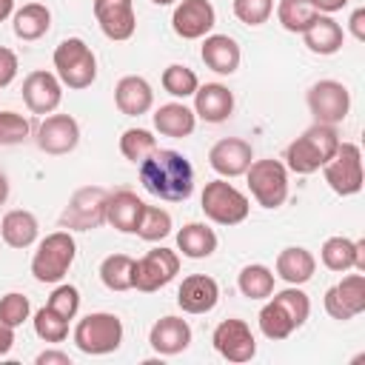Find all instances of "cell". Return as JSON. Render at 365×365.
Returning <instances> with one entry per match:
<instances>
[{"label": "cell", "mask_w": 365, "mask_h": 365, "mask_svg": "<svg viewBox=\"0 0 365 365\" xmlns=\"http://www.w3.org/2000/svg\"><path fill=\"white\" fill-rule=\"evenodd\" d=\"M220 299V285L208 274H191L177 291V305L185 314H208Z\"/></svg>", "instance_id": "d6986e66"}, {"label": "cell", "mask_w": 365, "mask_h": 365, "mask_svg": "<svg viewBox=\"0 0 365 365\" xmlns=\"http://www.w3.org/2000/svg\"><path fill=\"white\" fill-rule=\"evenodd\" d=\"M251 160H254L251 143H245L240 137H225V140L214 143L211 151H208V165L220 177H240V174H245Z\"/></svg>", "instance_id": "ac0fdd59"}, {"label": "cell", "mask_w": 365, "mask_h": 365, "mask_svg": "<svg viewBox=\"0 0 365 365\" xmlns=\"http://www.w3.org/2000/svg\"><path fill=\"white\" fill-rule=\"evenodd\" d=\"M20 91H23V103L29 106L31 114H51L60 106V100H63V83H60V77L51 74V71H43V68L31 71L23 80V88Z\"/></svg>", "instance_id": "2e32d148"}, {"label": "cell", "mask_w": 365, "mask_h": 365, "mask_svg": "<svg viewBox=\"0 0 365 365\" xmlns=\"http://www.w3.org/2000/svg\"><path fill=\"white\" fill-rule=\"evenodd\" d=\"M180 271V257L171 248H154L145 257L134 259V288L143 294L160 291L168 285Z\"/></svg>", "instance_id": "8fae6325"}, {"label": "cell", "mask_w": 365, "mask_h": 365, "mask_svg": "<svg viewBox=\"0 0 365 365\" xmlns=\"http://www.w3.org/2000/svg\"><path fill=\"white\" fill-rule=\"evenodd\" d=\"M31 314V305H29V297L17 294V291H9L6 297H0V322L9 325V328H17L29 319Z\"/></svg>", "instance_id": "60d3db41"}, {"label": "cell", "mask_w": 365, "mask_h": 365, "mask_svg": "<svg viewBox=\"0 0 365 365\" xmlns=\"http://www.w3.org/2000/svg\"><path fill=\"white\" fill-rule=\"evenodd\" d=\"M137 237H143L145 242H157L163 237L171 234V214L165 208H157V205H145L143 214H140V222H137Z\"/></svg>", "instance_id": "8d00e7d4"}, {"label": "cell", "mask_w": 365, "mask_h": 365, "mask_svg": "<svg viewBox=\"0 0 365 365\" xmlns=\"http://www.w3.org/2000/svg\"><path fill=\"white\" fill-rule=\"evenodd\" d=\"M211 342H214L217 354L228 362H248L257 354V339H254L248 322H242V319H222L214 328Z\"/></svg>", "instance_id": "4fadbf2b"}, {"label": "cell", "mask_w": 365, "mask_h": 365, "mask_svg": "<svg viewBox=\"0 0 365 365\" xmlns=\"http://www.w3.org/2000/svg\"><path fill=\"white\" fill-rule=\"evenodd\" d=\"M140 182L165 202H182L194 194V165L171 148H157L140 163Z\"/></svg>", "instance_id": "6da1fadb"}, {"label": "cell", "mask_w": 365, "mask_h": 365, "mask_svg": "<svg viewBox=\"0 0 365 365\" xmlns=\"http://www.w3.org/2000/svg\"><path fill=\"white\" fill-rule=\"evenodd\" d=\"M31 125L17 111H0V145H17L29 137Z\"/></svg>", "instance_id": "b9f144b4"}, {"label": "cell", "mask_w": 365, "mask_h": 365, "mask_svg": "<svg viewBox=\"0 0 365 365\" xmlns=\"http://www.w3.org/2000/svg\"><path fill=\"white\" fill-rule=\"evenodd\" d=\"M348 23H351V34L362 43V40H365V9H356V11L351 14Z\"/></svg>", "instance_id": "7dc6e473"}, {"label": "cell", "mask_w": 365, "mask_h": 365, "mask_svg": "<svg viewBox=\"0 0 365 365\" xmlns=\"http://www.w3.org/2000/svg\"><path fill=\"white\" fill-rule=\"evenodd\" d=\"M77 257V242L68 231H54L40 240L31 257V274L37 282H60Z\"/></svg>", "instance_id": "277c9868"}, {"label": "cell", "mask_w": 365, "mask_h": 365, "mask_svg": "<svg viewBox=\"0 0 365 365\" xmlns=\"http://www.w3.org/2000/svg\"><path fill=\"white\" fill-rule=\"evenodd\" d=\"M234 111V94L222 83H205L194 91V114L205 123H225Z\"/></svg>", "instance_id": "44dd1931"}, {"label": "cell", "mask_w": 365, "mask_h": 365, "mask_svg": "<svg viewBox=\"0 0 365 365\" xmlns=\"http://www.w3.org/2000/svg\"><path fill=\"white\" fill-rule=\"evenodd\" d=\"M37 365H71V356L63 351H43L37 354Z\"/></svg>", "instance_id": "bcb514c9"}, {"label": "cell", "mask_w": 365, "mask_h": 365, "mask_svg": "<svg viewBox=\"0 0 365 365\" xmlns=\"http://www.w3.org/2000/svg\"><path fill=\"white\" fill-rule=\"evenodd\" d=\"M14 11V0H0V23Z\"/></svg>", "instance_id": "816d5d0a"}, {"label": "cell", "mask_w": 365, "mask_h": 365, "mask_svg": "<svg viewBox=\"0 0 365 365\" xmlns=\"http://www.w3.org/2000/svg\"><path fill=\"white\" fill-rule=\"evenodd\" d=\"M54 68H57L60 83L74 91L88 88L97 80V57L88 48V43L80 37H66L54 48Z\"/></svg>", "instance_id": "3957f363"}, {"label": "cell", "mask_w": 365, "mask_h": 365, "mask_svg": "<svg viewBox=\"0 0 365 365\" xmlns=\"http://www.w3.org/2000/svg\"><path fill=\"white\" fill-rule=\"evenodd\" d=\"M274 11V0H234V14L245 26H262Z\"/></svg>", "instance_id": "7bdbcfd3"}, {"label": "cell", "mask_w": 365, "mask_h": 365, "mask_svg": "<svg viewBox=\"0 0 365 365\" xmlns=\"http://www.w3.org/2000/svg\"><path fill=\"white\" fill-rule=\"evenodd\" d=\"M11 29H14V37L20 40H40L51 29V11L43 3H26L23 9L14 11Z\"/></svg>", "instance_id": "f546056e"}, {"label": "cell", "mask_w": 365, "mask_h": 365, "mask_svg": "<svg viewBox=\"0 0 365 365\" xmlns=\"http://www.w3.org/2000/svg\"><path fill=\"white\" fill-rule=\"evenodd\" d=\"M271 297L288 311V317L294 319L297 328L305 325V319H308V314H311V299H308L305 291H299V285H291V288H285V291H279V294H271Z\"/></svg>", "instance_id": "ab89813d"}, {"label": "cell", "mask_w": 365, "mask_h": 365, "mask_svg": "<svg viewBox=\"0 0 365 365\" xmlns=\"http://www.w3.org/2000/svg\"><path fill=\"white\" fill-rule=\"evenodd\" d=\"M354 254H356V248H354V240H348V237H328L322 242V251H319L322 265L328 271H336V274L354 268Z\"/></svg>", "instance_id": "e575fe53"}, {"label": "cell", "mask_w": 365, "mask_h": 365, "mask_svg": "<svg viewBox=\"0 0 365 365\" xmlns=\"http://www.w3.org/2000/svg\"><path fill=\"white\" fill-rule=\"evenodd\" d=\"M37 234H40L37 217L31 211H23V208L9 211L3 217V222H0V237L11 248H29V245H34Z\"/></svg>", "instance_id": "83f0119b"}, {"label": "cell", "mask_w": 365, "mask_h": 365, "mask_svg": "<svg viewBox=\"0 0 365 365\" xmlns=\"http://www.w3.org/2000/svg\"><path fill=\"white\" fill-rule=\"evenodd\" d=\"M197 86H200V80H197V74L188 68V66H180V63H174V66H168L165 71H163V88L171 94V97H194V91H197Z\"/></svg>", "instance_id": "74e56055"}, {"label": "cell", "mask_w": 365, "mask_h": 365, "mask_svg": "<svg viewBox=\"0 0 365 365\" xmlns=\"http://www.w3.org/2000/svg\"><path fill=\"white\" fill-rule=\"evenodd\" d=\"M106 202L108 191L100 185H86L77 188L68 200V205L60 214V225L66 231H91L106 222Z\"/></svg>", "instance_id": "ba28073f"}, {"label": "cell", "mask_w": 365, "mask_h": 365, "mask_svg": "<svg viewBox=\"0 0 365 365\" xmlns=\"http://www.w3.org/2000/svg\"><path fill=\"white\" fill-rule=\"evenodd\" d=\"M177 248L188 259H205L217 251V234L205 222H188L177 231Z\"/></svg>", "instance_id": "f1b7e54d"}, {"label": "cell", "mask_w": 365, "mask_h": 365, "mask_svg": "<svg viewBox=\"0 0 365 365\" xmlns=\"http://www.w3.org/2000/svg\"><path fill=\"white\" fill-rule=\"evenodd\" d=\"M197 125V114L185 106V103H165L154 111V128L163 134V137H188Z\"/></svg>", "instance_id": "4316f807"}, {"label": "cell", "mask_w": 365, "mask_h": 365, "mask_svg": "<svg viewBox=\"0 0 365 365\" xmlns=\"http://www.w3.org/2000/svg\"><path fill=\"white\" fill-rule=\"evenodd\" d=\"M143 208H145V202H143L134 191L120 188V191L108 194V202H106V222L114 225V228L123 231V234H134Z\"/></svg>", "instance_id": "cb8c5ba5"}, {"label": "cell", "mask_w": 365, "mask_h": 365, "mask_svg": "<svg viewBox=\"0 0 365 365\" xmlns=\"http://www.w3.org/2000/svg\"><path fill=\"white\" fill-rule=\"evenodd\" d=\"M151 3H154V6H171L174 0H151Z\"/></svg>", "instance_id": "db71d44e"}, {"label": "cell", "mask_w": 365, "mask_h": 365, "mask_svg": "<svg viewBox=\"0 0 365 365\" xmlns=\"http://www.w3.org/2000/svg\"><path fill=\"white\" fill-rule=\"evenodd\" d=\"M120 151H123V157H125L128 163L140 165L148 154L157 151V140H154V134L145 131V128H125L123 137H120Z\"/></svg>", "instance_id": "d590c367"}, {"label": "cell", "mask_w": 365, "mask_h": 365, "mask_svg": "<svg viewBox=\"0 0 365 365\" xmlns=\"http://www.w3.org/2000/svg\"><path fill=\"white\" fill-rule=\"evenodd\" d=\"M325 182L331 185V191H336L339 197H351L359 194L362 188V154L356 143H339V148L334 151V157L322 165Z\"/></svg>", "instance_id": "9c48e42d"}, {"label": "cell", "mask_w": 365, "mask_h": 365, "mask_svg": "<svg viewBox=\"0 0 365 365\" xmlns=\"http://www.w3.org/2000/svg\"><path fill=\"white\" fill-rule=\"evenodd\" d=\"M354 248H356V254H354V268H356L359 274H365V240H354Z\"/></svg>", "instance_id": "f907efd6"}, {"label": "cell", "mask_w": 365, "mask_h": 365, "mask_svg": "<svg viewBox=\"0 0 365 365\" xmlns=\"http://www.w3.org/2000/svg\"><path fill=\"white\" fill-rule=\"evenodd\" d=\"M217 23V11L208 0H182L171 14V29L182 40L205 37Z\"/></svg>", "instance_id": "9a60e30c"}, {"label": "cell", "mask_w": 365, "mask_h": 365, "mask_svg": "<svg viewBox=\"0 0 365 365\" xmlns=\"http://www.w3.org/2000/svg\"><path fill=\"white\" fill-rule=\"evenodd\" d=\"M100 279L108 291H128L134 288V259L128 254H108L100 262Z\"/></svg>", "instance_id": "4dcf8cb0"}, {"label": "cell", "mask_w": 365, "mask_h": 365, "mask_svg": "<svg viewBox=\"0 0 365 365\" xmlns=\"http://www.w3.org/2000/svg\"><path fill=\"white\" fill-rule=\"evenodd\" d=\"M123 342V322L117 314L97 311L77 322L74 328V345L88 356H103L117 351Z\"/></svg>", "instance_id": "5b68a950"}, {"label": "cell", "mask_w": 365, "mask_h": 365, "mask_svg": "<svg viewBox=\"0 0 365 365\" xmlns=\"http://www.w3.org/2000/svg\"><path fill=\"white\" fill-rule=\"evenodd\" d=\"M114 103L125 117H140L145 111H151L154 106V91L148 86L145 77L128 74L114 86Z\"/></svg>", "instance_id": "7402d4cb"}, {"label": "cell", "mask_w": 365, "mask_h": 365, "mask_svg": "<svg viewBox=\"0 0 365 365\" xmlns=\"http://www.w3.org/2000/svg\"><path fill=\"white\" fill-rule=\"evenodd\" d=\"M314 6H317V11H319V14H334V11L345 9V6H348V0H314Z\"/></svg>", "instance_id": "c3c4849f"}, {"label": "cell", "mask_w": 365, "mask_h": 365, "mask_svg": "<svg viewBox=\"0 0 365 365\" xmlns=\"http://www.w3.org/2000/svg\"><path fill=\"white\" fill-rule=\"evenodd\" d=\"M80 143V125L68 114H48L37 128V148L46 154H68Z\"/></svg>", "instance_id": "5bb4252c"}, {"label": "cell", "mask_w": 365, "mask_h": 365, "mask_svg": "<svg viewBox=\"0 0 365 365\" xmlns=\"http://www.w3.org/2000/svg\"><path fill=\"white\" fill-rule=\"evenodd\" d=\"M259 331H262L268 339L279 342V339H288V336L297 331V325H294V319L288 317V311L271 297V299L262 305V311H259Z\"/></svg>", "instance_id": "836d02e7"}, {"label": "cell", "mask_w": 365, "mask_h": 365, "mask_svg": "<svg viewBox=\"0 0 365 365\" xmlns=\"http://www.w3.org/2000/svg\"><path fill=\"white\" fill-rule=\"evenodd\" d=\"M94 17L108 40H128L137 29L131 0H94Z\"/></svg>", "instance_id": "e0dca14e"}, {"label": "cell", "mask_w": 365, "mask_h": 365, "mask_svg": "<svg viewBox=\"0 0 365 365\" xmlns=\"http://www.w3.org/2000/svg\"><path fill=\"white\" fill-rule=\"evenodd\" d=\"M200 57L202 63L217 71V74H234L240 68V46L234 37L228 34H205L202 40V48H200Z\"/></svg>", "instance_id": "603a6c76"}, {"label": "cell", "mask_w": 365, "mask_h": 365, "mask_svg": "<svg viewBox=\"0 0 365 365\" xmlns=\"http://www.w3.org/2000/svg\"><path fill=\"white\" fill-rule=\"evenodd\" d=\"M314 271H317V259L308 248L291 245V248H282L277 257V277H282L288 285L308 282L314 277Z\"/></svg>", "instance_id": "484cf974"}, {"label": "cell", "mask_w": 365, "mask_h": 365, "mask_svg": "<svg viewBox=\"0 0 365 365\" xmlns=\"http://www.w3.org/2000/svg\"><path fill=\"white\" fill-rule=\"evenodd\" d=\"M339 143L342 140H339L334 125L314 123L294 143H288V148H285V168L294 171V174H314V171H319L334 157Z\"/></svg>", "instance_id": "7a4b0ae2"}, {"label": "cell", "mask_w": 365, "mask_h": 365, "mask_svg": "<svg viewBox=\"0 0 365 365\" xmlns=\"http://www.w3.org/2000/svg\"><path fill=\"white\" fill-rule=\"evenodd\" d=\"M200 208H202V214H205L211 222H217V225H237V222H242V220L248 217V211H251L248 197H245L240 188H234L231 182H225V180H211V182H205L202 197H200Z\"/></svg>", "instance_id": "8992f818"}, {"label": "cell", "mask_w": 365, "mask_h": 365, "mask_svg": "<svg viewBox=\"0 0 365 365\" xmlns=\"http://www.w3.org/2000/svg\"><path fill=\"white\" fill-rule=\"evenodd\" d=\"M11 345H14V328H9V325H3V322H0V356H3V354H9V351H11Z\"/></svg>", "instance_id": "681fc988"}, {"label": "cell", "mask_w": 365, "mask_h": 365, "mask_svg": "<svg viewBox=\"0 0 365 365\" xmlns=\"http://www.w3.org/2000/svg\"><path fill=\"white\" fill-rule=\"evenodd\" d=\"M245 177L254 200L262 208H279L288 200V168L279 160H251Z\"/></svg>", "instance_id": "52a82bcc"}, {"label": "cell", "mask_w": 365, "mask_h": 365, "mask_svg": "<svg viewBox=\"0 0 365 365\" xmlns=\"http://www.w3.org/2000/svg\"><path fill=\"white\" fill-rule=\"evenodd\" d=\"M17 77V54L6 46H0V88L9 86Z\"/></svg>", "instance_id": "f6af8a7d"}, {"label": "cell", "mask_w": 365, "mask_h": 365, "mask_svg": "<svg viewBox=\"0 0 365 365\" xmlns=\"http://www.w3.org/2000/svg\"><path fill=\"white\" fill-rule=\"evenodd\" d=\"M325 311L328 317L348 322L365 311V277L362 274H348L336 285L325 291Z\"/></svg>", "instance_id": "7c38bea8"}, {"label": "cell", "mask_w": 365, "mask_h": 365, "mask_svg": "<svg viewBox=\"0 0 365 365\" xmlns=\"http://www.w3.org/2000/svg\"><path fill=\"white\" fill-rule=\"evenodd\" d=\"M277 17H279V26H282L285 31L302 34V31L319 17V11H317L314 0H279Z\"/></svg>", "instance_id": "1f68e13d"}, {"label": "cell", "mask_w": 365, "mask_h": 365, "mask_svg": "<svg viewBox=\"0 0 365 365\" xmlns=\"http://www.w3.org/2000/svg\"><path fill=\"white\" fill-rule=\"evenodd\" d=\"M302 37H305V46L314 51V54H336L339 48H342V43H345V34H342V26L331 17V14H319L305 31H302Z\"/></svg>", "instance_id": "d4e9b609"}, {"label": "cell", "mask_w": 365, "mask_h": 365, "mask_svg": "<svg viewBox=\"0 0 365 365\" xmlns=\"http://www.w3.org/2000/svg\"><path fill=\"white\" fill-rule=\"evenodd\" d=\"M51 311H57L63 319H74L80 311V291L74 285H57L46 302Z\"/></svg>", "instance_id": "ee69618b"}, {"label": "cell", "mask_w": 365, "mask_h": 365, "mask_svg": "<svg viewBox=\"0 0 365 365\" xmlns=\"http://www.w3.org/2000/svg\"><path fill=\"white\" fill-rule=\"evenodd\" d=\"M237 285H240V294L248 299H268L274 294V271L259 262L245 265L237 277Z\"/></svg>", "instance_id": "d6a6232c"}, {"label": "cell", "mask_w": 365, "mask_h": 365, "mask_svg": "<svg viewBox=\"0 0 365 365\" xmlns=\"http://www.w3.org/2000/svg\"><path fill=\"white\" fill-rule=\"evenodd\" d=\"M148 345L160 354V356H174L182 354L191 345V325L180 317H163L151 325L148 334Z\"/></svg>", "instance_id": "ffe728a7"}, {"label": "cell", "mask_w": 365, "mask_h": 365, "mask_svg": "<svg viewBox=\"0 0 365 365\" xmlns=\"http://www.w3.org/2000/svg\"><path fill=\"white\" fill-rule=\"evenodd\" d=\"M305 103H308V111L314 114L317 123L336 125L351 111V91L339 80H319L308 88Z\"/></svg>", "instance_id": "30bf717a"}, {"label": "cell", "mask_w": 365, "mask_h": 365, "mask_svg": "<svg viewBox=\"0 0 365 365\" xmlns=\"http://www.w3.org/2000/svg\"><path fill=\"white\" fill-rule=\"evenodd\" d=\"M6 200H9V180L0 174V205H3Z\"/></svg>", "instance_id": "f5cc1de1"}, {"label": "cell", "mask_w": 365, "mask_h": 365, "mask_svg": "<svg viewBox=\"0 0 365 365\" xmlns=\"http://www.w3.org/2000/svg\"><path fill=\"white\" fill-rule=\"evenodd\" d=\"M34 334L43 342H63L68 336V319H63L57 311H51L46 305V308H40L34 314Z\"/></svg>", "instance_id": "f35d334b"}]
</instances>
